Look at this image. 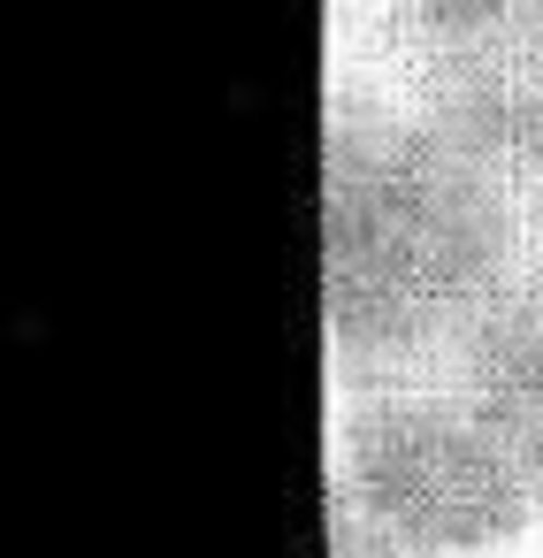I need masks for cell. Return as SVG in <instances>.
<instances>
[{"label":"cell","mask_w":543,"mask_h":558,"mask_svg":"<svg viewBox=\"0 0 543 558\" xmlns=\"http://www.w3.org/2000/svg\"><path fill=\"white\" fill-rule=\"evenodd\" d=\"M528 0H398V39L413 47L421 70L436 62H467V54H490L520 32Z\"/></svg>","instance_id":"obj_5"},{"label":"cell","mask_w":543,"mask_h":558,"mask_svg":"<svg viewBox=\"0 0 543 558\" xmlns=\"http://www.w3.org/2000/svg\"><path fill=\"white\" fill-rule=\"evenodd\" d=\"M520 39V32H512ZM505 39V47H512ZM505 47L467 54V62H436L429 77V108L497 161V177L512 184L528 230L543 238V62H512Z\"/></svg>","instance_id":"obj_3"},{"label":"cell","mask_w":543,"mask_h":558,"mask_svg":"<svg viewBox=\"0 0 543 558\" xmlns=\"http://www.w3.org/2000/svg\"><path fill=\"white\" fill-rule=\"evenodd\" d=\"M497 436L505 451L543 482V268L528 260V276L497 299V314L467 337V352L444 375Z\"/></svg>","instance_id":"obj_4"},{"label":"cell","mask_w":543,"mask_h":558,"mask_svg":"<svg viewBox=\"0 0 543 558\" xmlns=\"http://www.w3.org/2000/svg\"><path fill=\"white\" fill-rule=\"evenodd\" d=\"M543 482L451 383H375L337 413V512L390 558H482L512 543Z\"/></svg>","instance_id":"obj_2"},{"label":"cell","mask_w":543,"mask_h":558,"mask_svg":"<svg viewBox=\"0 0 543 558\" xmlns=\"http://www.w3.org/2000/svg\"><path fill=\"white\" fill-rule=\"evenodd\" d=\"M528 215L429 100L337 93L322 138V322L345 390L444 383L528 276Z\"/></svg>","instance_id":"obj_1"}]
</instances>
